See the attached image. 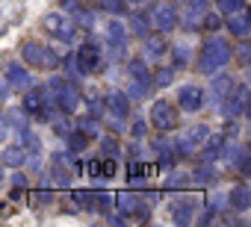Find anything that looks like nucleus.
I'll list each match as a JSON object with an SVG mask.
<instances>
[{"label": "nucleus", "mask_w": 251, "mask_h": 227, "mask_svg": "<svg viewBox=\"0 0 251 227\" xmlns=\"http://www.w3.org/2000/svg\"><path fill=\"white\" fill-rule=\"evenodd\" d=\"M42 27L48 30V36H53V39H59V42H71V36H74V24H71V18L62 15V12L45 15Z\"/></svg>", "instance_id": "obj_3"}, {"label": "nucleus", "mask_w": 251, "mask_h": 227, "mask_svg": "<svg viewBox=\"0 0 251 227\" xmlns=\"http://www.w3.org/2000/svg\"><path fill=\"white\" fill-rule=\"evenodd\" d=\"M151 121L157 130H172V127H177V109L169 100H157L151 109Z\"/></svg>", "instance_id": "obj_4"}, {"label": "nucleus", "mask_w": 251, "mask_h": 227, "mask_svg": "<svg viewBox=\"0 0 251 227\" xmlns=\"http://www.w3.org/2000/svg\"><path fill=\"white\" fill-rule=\"evenodd\" d=\"M227 62H230V47H227L225 39L213 36V39H207V42L201 45V50H198V71L213 74V71L225 68Z\"/></svg>", "instance_id": "obj_1"}, {"label": "nucleus", "mask_w": 251, "mask_h": 227, "mask_svg": "<svg viewBox=\"0 0 251 227\" xmlns=\"http://www.w3.org/2000/svg\"><path fill=\"white\" fill-rule=\"evenodd\" d=\"M245 109H248V118H251V100H248V103H245Z\"/></svg>", "instance_id": "obj_16"}, {"label": "nucleus", "mask_w": 251, "mask_h": 227, "mask_svg": "<svg viewBox=\"0 0 251 227\" xmlns=\"http://www.w3.org/2000/svg\"><path fill=\"white\" fill-rule=\"evenodd\" d=\"M175 24H177V12H175V6L160 3V6L154 9V27H157V30H172Z\"/></svg>", "instance_id": "obj_8"}, {"label": "nucleus", "mask_w": 251, "mask_h": 227, "mask_svg": "<svg viewBox=\"0 0 251 227\" xmlns=\"http://www.w3.org/2000/svg\"><path fill=\"white\" fill-rule=\"evenodd\" d=\"M216 3H219V9H222V12L236 15V9H242V6H245V0H216Z\"/></svg>", "instance_id": "obj_14"}, {"label": "nucleus", "mask_w": 251, "mask_h": 227, "mask_svg": "<svg viewBox=\"0 0 251 227\" xmlns=\"http://www.w3.org/2000/svg\"><path fill=\"white\" fill-rule=\"evenodd\" d=\"M53 94H56L59 109H65V112H74V109L80 106V94H77V89L68 86V83H56V86H53Z\"/></svg>", "instance_id": "obj_6"}, {"label": "nucleus", "mask_w": 251, "mask_h": 227, "mask_svg": "<svg viewBox=\"0 0 251 227\" xmlns=\"http://www.w3.org/2000/svg\"><path fill=\"white\" fill-rule=\"evenodd\" d=\"M112 106H115L112 112H118V115H124V112H127V109H124V106H127V103H124V97H118V94L112 97Z\"/></svg>", "instance_id": "obj_15"}, {"label": "nucleus", "mask_w": 251, "mask_h": 227, "mask_svg": "<svg viewBox=\"0 0 251 227\" xmlns=\"http://www.w3.org/2000/svg\"><path fill=\"white\" fill-rule=\"evenodd\" d=\"M230 206H233V209H248V206H251V192H248L245 183L233 186V192H230Z\"/></svg>", "instance_id": "obj_11"}, {"label": "nucleus", "mask_w": 251, "mask_h": 227, "mask_svg": "<svg viewBox=\"0 0 251 227\" xmlns=\"http://www.w3.org/2000/svg\"><path fill=\"white\" fill-rule=\"evenodd\" d=\"M45 100H48V91L45 89H30L24 94V109L27 112H42L45 109Z\"/></svg>", "instance_id": "obj_10"}, {"label": "nucleus", "mask_w": 251, "mask_h": 227, "mask_svg": "<svg viewBox=\"0 0 251 227\" xmlns=\"http://www.w3.org/2000/svg\"><path fill=\"white\" fill-rule=\"evenodd\" d=\"M21 56H24V62L33 65V68H53V65H56V53H53L50 47H45L42 42H36V39L21 47Z\"/></svg>", "instance_id": "obj_2"}, {"label": "nucleus", "mask_w": 251, "mask_h": 227, "mask_svg": "<svg viewBox=\"0 0 251 227\" xmlns=\"http://www.w3.org/2000/svg\"><path fill=\"white\" fill-rule=\"evenodd\" d=\"M177 100H180V106H183V109L198 112V109H201V103H204V89H201V86H195V83H189V86H183V89H180Z\"/></svg>", "instance_id": "obj_7"}, {"label": "nucleus", "mask_w": 251, "mask_h": 227, "mask_svg": "<svg viewBox=\"0 0 251 227\" xmlns=\"http://www.w3.org/2000/svg\"><path fill=\"white\" fill-rule=\"evenodd\" d=\"M6 80H9V86H15V89H27V86H30V74H27V68L18 65V62H12V65L6 68Z\"/></svg>", "instance_id": "obj_9"}, {"label": "nucleus", "mask_w": 251, "mask_h": 227, "mask_svg": "<svg viewBox=\"0 0 251 227\" xmlns=\"http://www.w3.org/2000/svg\"><path fill=\"white\" fill-rule=\"evenodd\" d=\"M172 212H175V221L189 224V221H192V212H195V204H192V201H177Z\"/></svg>", "instance_id": "obj_13"}, {"label": "nucleus", "mask_w": 251, "mask_h": 227, "mask_svg": "<svg viewBox=\"0 0 251 227\" xmlns=\"http://www.w3.org/2000/svg\"><path fill=\"white\" fill-rule=\"evenodd\" d=\"M230 33H233V36L251 33V9H245V12H239L236 18H230Z\"/></svg>", "instance_id": "obj_12"}, {"label": "nucleus", "mask_w": 251, "mask_h": 227, "mask_svg": "<svg viewBox=\"0 0 251 227\" xmlns=\"http://www.w3.org/2000/svg\"><path fill=\"white\" fill-rule=\"evenodd\" d=\"M98 62H100V50L95 47V42H86V45L77 47V68L83 74H92L98 68Z\"/></svg>", "instance_id": "obj_5"}]
</instances>
